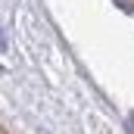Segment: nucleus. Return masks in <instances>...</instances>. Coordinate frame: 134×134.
Wrapping results in <instances>:
<instances>
[{
	"mask_svg": "<svg viewBox=\"0 0 134 134\" xmlns=\"http://www.w3.org/2000/svg\"><path fill=\"white\" fill-rule=\"evenodd\" d=\"M0 50H6V34H3V28H0Z\"/></svg>",
	"mask_w": 134,
	"mask_h": 134,
	"instance_id": "obj_1",
	"label": "nucleus"
},
{
	"mask_svg": "<svg viewBox=\"0 0 134 134\" xmlns=\"http://www.w3.org/2000/svg\"><path fill=\"white\" fill-rule=\"evenodd\" d=\"M131 119H134V115H131Z\"/></svg>",
	"mask_w": 134,
	"mask_h": 134,
	"instance_id": "obj_2",
	"label": "nucleus"
}]
</instances>
